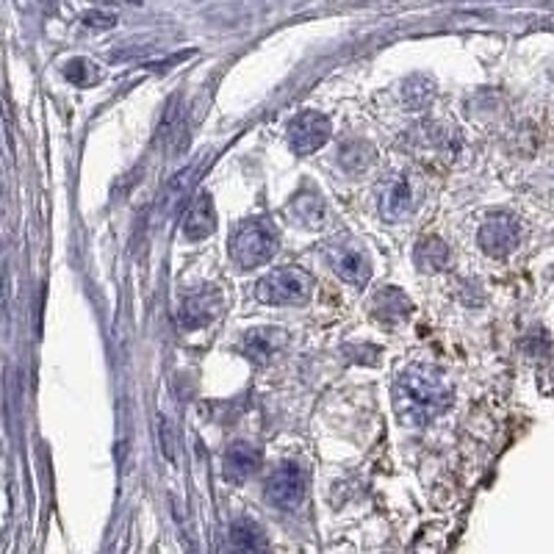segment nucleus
I'll return each mask as SVG.
<instances>
[{"label":"nucleus","instance_id":"obj_1","mask_svg":"<svg viewBox=\"0 0 554 554\" xmlns=\"http://www.w3.org/2000/svg\"><path fill=\"white\" fill-rule=\"evenodd\" d=\"M452 386L427 366H410L394 383V408L399 422L422 427L452 408Z\"/></svg>","mask_w":554,"mask_h":554},{"label":"nucleus","instance_id":"obj_2","mask_svg":"<svg viewBox=\"0 0 554 554\" xmlns=\"http://www.w3.org/2000/svg\"><path fill=\"white\" fill-rule=\"evenodd\" d=\"M277 247H280V236H277L275 222L269 217L244 219L228 241L230 261L244 272L272 261Z\"/></svg>","mask_w":554,"mask_h":554},{"label":"nucleus","instance_id":"obj_3","mask_svg":"<svg viewBox=\"0 0 554 554\" xmlns=\"http://www.w3.org/2000/svg\"><path fill=\"white\" fill-rule=\"evenodd\" d=\"M314 294V277L300 266H280L255 286V297L264 305H305Z\"/></svg>","mask_w":554,"mask_h":554},{"label":"nucleus","instance_id":"obj_4","mask_svg":"<svg viewBox=\"0 0 554 554\" xmlns=\"http://www.w3.org/2000/svg\"><path fill=\"white\" fill-rule=\"evenodd\" d=\"M327 264L336 272L344 283H350L355 289H363L372 277V264L369 255L363 253L361 244H355L352 239H336L333 244H327Z\"/></svg>","mask_w":554,"mask_h":554},{"label":"nucleus","instance_id":"obj_5","mask_svg":"<svg viewBox=\"0 0 554 554\" xmlns=\"http://www.w3.org/2000/svg\"><path fill=\"white\" fill-rule=\"evenodd\" d=\"M477 241H480V250L485 255L507 258L518 247V241H521V225L510 214H491L480 225Z\"/></svg>","mask_w":554,"mask_h":554},{"label":"nucleus","instance_id":"obj_6","mask_svg":"<svg viewBox=\"0 0 554 554\" xmlns=\"http://www.w3.org/2000/svg\"><path fill=\"white\" fill-rule=\"evenodd\" d=\"M305 499V471L297 463H283L266 480V502L280 510H294Z\"/></svg>","mask_w":554,"mask_h":554},{"label":"nucleus","instance_id":"obj_7","mask_svg":"<svg viewBox=\"0 0 554 554\" xmlns=\"http://www.w3.org/2000/svg\"><path fill=\"white\" fill-rule=\"evenodd\" d=\"M330 120L319 111H302L297 114L289 125V145L294 147V153L300 156H311L319 147H325L330 142Z\"/></svg>","mask_w":554,"mask_h":554},{"label":"nucleus","instance_id":"obj_8","mask_svg":"<svg viewBox=\"0 0 554 554\" xmlns=\"http://www.w3.org/2000/svg\"><path fill=\"white\" fill-rule=\"evenodd\" d=\"M219 311H222V294L211 286H203L183 297L181 308H178V322L186 330H200V327L211 325Z\"/></svg>","mask_w":554,"mask_h":554},{"label":"nucleus","instance_id":"obj_9","mask_svg":"<svg viewBox=\"0 0 554 554\" xmlns=\"http://www.w3.org/2000/svg\"><path fill=\"white\" fill-rule=\"evenodd\" d=\"M377 208H380V217L386 219V222H402V219L408 217L410 208H413V189H410L405 175L388 178V181L380 186Z\"/></svg>","mask_w":554,"mask_h":554},{"label":"nucleus","instance_id":"obj_10","mask_svg":"<svg viewBox=\"0 0 554 554\" xmlns=\"http://www.w3.org/2000/svg\"><path fill=\"white\" fill-rule=\"evenodd\" d=\"M261 466V452L247 441H233L222 458V474L228 482H247Z\"/></svg>","mask_w":554,"mask_h":554},{"label":"nucleus","instance_id":"obj_11","mask_svg":"<svg viewBox=\"0 0 554 554\" xmlns=\"http://www.w3.org/2000/svg\"><path fill=\"white\" fill-rule=\"evenodd\" d=\"M283 344H286V333L272 330V327H258V330L244 333V338H241V352L255 366H269L277 352L283 350Z\"/></svg>","mask_w":554,"mask_h":554},{"label":"nucleus","instance_id":"obj_12","mask_svg":"<svg viewBox=\"0 0 554 554\" xmlns=\"http://www.w3.org/2000/svg\"><path fill=\"white\" fill-rule=\"evenodd\" d=\"M286 217L305 230H319L327 219L325 200L316 192H297L286 205Z\"/></svg>","mask_w":554,"mask_h":554},{"label":"nucleus","instance_id":"obj_13","mask_svg":"<svg viewBox=\"0 0 554 554\" xmlns=\"http://www.w3.org/2000/svg\"><path fill=\"white\" fill-rule=\"evenodd\" d=\"M214 228H217L214 200H211L208 192H200L197 200L192 203V208L186 211V217H183V236L189 241H203L214 233Z\"/></svg>","mask_w":554,"mask_h":554},{"label":"nucleus","instance_id":"obj_14","mask_svg":"<svg viewBox=\"0 0 554 554\" xmlns=\"http://www.w3.org/2000/svg\"><path fill=\"white\" fill-rule=\"evenodd\" d=\"M413 311V302L408 300V294L399 289H380L372 300V319L380 325H399L405 322Z\"/></svg>","mask_w":554,"mask_h":554},{"label":"nucleus","instance_id":"obj_15","mask_svg":"<svg viewBox=\"0 0 554 554\" xmlns=\"http://www.w3.org/2000/svg\"><path fill=\"white\" fill-rule=\"evenodd\" d=\"M230 543L236 554H266L269 552V538L261 524H255L253 518H239L230 527Z\"/></svg>","mask_w":554,"mask_h":554},{"label":"nucleus","instance_id":"obj_16","mask_svg":"<svg viewBox=\"0 0 554 554\" xmlns=\"http://www.w3.org/2000/svg\"><path fill=\"white\" fill-rule=\"evenodd\" d=\"M449 258H452V253H449L446 241H441L438 236H424L413 250V261L424 272H441L449 266Z\"/></svg>","mask_w":554,"mask_h":554},{"label":"nucleus","instance_id":"obj_17","mask_svg":"<svg viewBox=\"0 0 554 554\" xmlns=\"http://www.w3.org/2000/svg\"><path fill=\"white\" fill-rule=\"evenodd\" d=\"M374 161H377L374 147L369 145V142H361V139L344 142L341 150H338V164L344 167V172H350V175H363L366 169L372 167Z\"/></svg>","mask_w":554,"mask_h":554},{"label":"nucleus","instance_id":"obj_18","mask_svg":"<svg viewBox=\"0 0 554 554\" xmlns=\"http://www.w3.org/2000/svg\"><path fill=\"white\" fill-rule=\"evenodd\" d=\"M433 95V81H427L422 75L410 78V81H405V86H402V97H405V106H408V109H424V106H430Z\"/></svg>","mask_w":554,"mask_h":554},{"label":"nucleus","instance_id":"obj_19","mask_svg":"<svg viewBox=\"0 0 554 554\" xmlns=\"http://www.w3.org/2000/svg\"><path fill=\"white\" fill-rule=\"evenodd\" d=\"M64 78L75 86H92L97 81V70L86 59H73L64 67Z\"/></svg>","mask_w":554,"mask_h":554},{"label":"nucleus","instance_id":"obj_20","mask_svg":"<svg viewBox=\"0 0 554 554\" xmlns=\"http://www.w3.org/2000/svg\"><path fill=\"white\" fill-rule=\"evenodd\" d=\"M114 23H117V17H114V14L89 12L84 17V25H89V28H111Z\"/></svg>","mask_w":554,"mask_h":554}]
</instances>
